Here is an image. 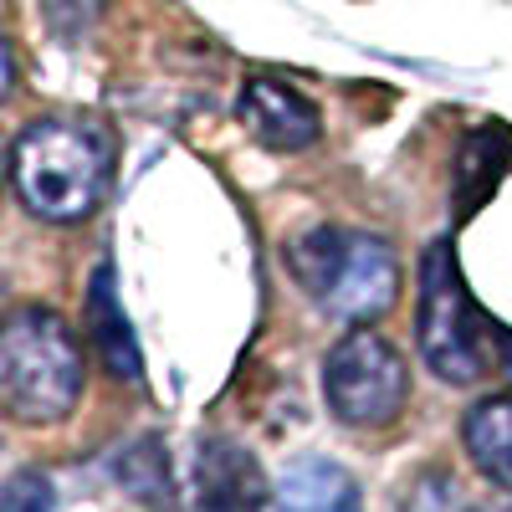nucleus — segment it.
Returning a JSON list of instances; mask_svg holds the SVG:
<instances>
[{
    "label": "nucleus",
    "instance_id": "4468645a",
    "mask_svg": "<svg viewBox=\"0 0 512 512\" xmlns=\"http://www.w3.org/2000/svg\"><path fill=\"white\" fill-rule=\"evenodd\" d=\"M482 512H512V507H482Z\"/></svg>",
    "mask_w": 512,
    "mask_h": 512
},
{
    "label": "nucleus",
    "instance_id": "39448f33",
    "mask_svg": "<svg viewBox=\"0 0 512 512\" xmlns=\"http://www.w3.org/2000/svg\"><path fill=\"white\" fill-rule=\"evenodd\" d=\"M323 400L349 431H390L410 405V364L369 323L349 328L323 359Z\"/></svg>",
    "mask_w": 512,
    "mask_h": 512
},
{
    "label": "nucleus",
    "instance_id": "f8f14e48",
    "mask_svg": "<svg viewBox=\"0 0 512 512\" xmlns=\"http://www.w3.org/2000/svg\"><path fill=\"white\" fill-rule=\"evenodd\" d=\"M52 507V482L41 472H21L0 487V512H47Z\"/></svg>",
    "mask_w": 512,
    "mask_h": 512
},
{
    "label": "nucleus",
    "instance_id": "423d86ee",
    "mask_svg": "<svg viewBox=\"0 0 512 512\" xmlns=\"http://www.w3.org/2000/svg\"><path fill=\"white\" fill-rule=\"evenodd\" d=\"M241 123L246 134L272 154H303L323 139V113L308 93H297L282 77H251L241 88Z\"/></svg>",
    "mask_w": 512,
    "mask_h": 512
},
{
    "label": "nucleus",
    "instance_id": "0eeeda50",
    "mask_svg": "<svg viewBox=\"0 0 512 512\" xmlns=\"http://www.w3.org/2000/svg\"><path fill=\"white\" fill-rule=\"evenodd\" d=\"M195 502L200 512H262L267 477L256 451H246L231 436H210L195 451Z\"/></svg>",
    "mask_w": 512,
    "mask_h": 512
},
{
    "label": "nucleus",
    "instance_id": "9d476101",
    "mask_svg": "<svg viewBox=\"0 0 512 512\" xmlns=\"http://www.w3.org/2000/svg\"><path fill=\"white\" fill-rule=\"evenodd\" d=\"M461 446L472 456V466L512 497V395L477 400L461 415Z\"/></svg>",
    "mask_w": 512,
    "mask_h": 512
},
{
    "label": "nucleus",
    "instance_id": "1a4fd4ad",
    "mask_svg": "<svg viewBox=\"0 0 512 512\" xmlns=\"http://www.w3.org/2000/svg\"><path fill=\"white\" fill-rule=\"evenodd\" d=\"M277 512H364V492L349 477V466H338L328 456H297L282 466V477L272 487Z\"/></svg>",
    "mask_w": 512,
    "mask_h": 512
},
{
    "label": "nucleus",
    "instance_id": "7ed1b4c3",
    "mask_svg": "<svg viewBox=\"0 0 512 512\" xmlns=\"http://www.w3.org/2000/svg\"><path fill=\"white\" fill-rule=\"evenodd\" d=\"M82 400V344L62 313L26 303L0 318V415L57 425Z\"/></svg>",
    "mask_w": 512,
    "mask_h": 512
},
{
    "label": "nucleus",
    "instance_id": "20e7f679",
    "mask_svg": "<svg viewBox=\"0 0 512 512\" xmlns=\"http://www.w3.org/2000/svg\"><path fill=\"white\" fill-rule=\"evenodd\" d=\"M415 344L420 359L436 379L446 384H477L492 374L497 349L507 344V333H497L487 323V313L477 308V297L466 292L461 262L451 236L431 241L420 256V297H415Z\"/></svg>",
    "mask_w": 512,
    "mask_h": 512
},
{
    "label": "nucleus",
    "instance_id": "f03ea898",
    "mask_svg": "<svg viewBox=\"0 0 512 512\" xmlns=\"http://www.w3.org/2000/svg\"><path fill=\"white\" fill-rule=\"evenodd\" d=\"M287 267H292L297 287L328 318L349 323V328L384 318L400 303V282H405L395 246L374 231H354V226L297 231L287 241Z\"/></svg>",
    "mask_w": 512,
    "mask_h": 512
},
{
    "label": "nucleus",
    "instance_id": "6e6552de",
    "mask_svg": "<svg viewBox=\"0 0 512 512\" xmlns=\"http://www.w3.org/2000/svg\"><path fill=\"white\" fill-rule=\"evenodd\" d=\"M82 323H88V344L98 354V364L123 379V384H139L144 379V354H139V333L123 313V297L113 282V267L98 262L93 282H88V303H82Z\"/></svg>",
    "mask_w": 512,
    "mask_h": 512
},
{
    "label": "nucleus",
    "instance_id": "9b49d317",
    "mask_svg": "<svg viewBox=\"0 0 512 512\" xmlns=\"http://www.w3.org/2000/svg\"><path fill=\"white\" fill-rule=\"evenodd\" d=\"M502 144H512V128H502V123H482L477 134L461 144V159H456V216H472V210L492 195V185L512 169V149L502 154Z\"/></svg>",
    "mask_w": 512,
    "mask_h": 512
},
{
    "label": "nucleus",
    "instance_id": "ddd939ff",
    "mask_svg": "<svg viewBox=\"0 0 512 512\" xmlns=\"http://www.w3.org/2000/svg\"><path fill=\"white\" fill-rule=\"evenodd\" d=\"M16 88V57H11V41L0 36V98H11Z\"/></svg>",
    "mask_w": 512,
    "mask_h": 512
},
{
    "label": "nucleus",
    "instance_id": "f257e3e1",
    "mask_svg": "<svg viewBox=\"0 0 512 512\" xmlns=\"http://www.w3.org/2000/svg\"><path fill=\"white\" fill-rule=\"evenodd\" d=\"M113 185V139L93 118L52 113L26 123L11 144V190L36 221L77 226Z\"/></svg>",
    "mask_w": 512,
    "mask_h": 512
}]
</instances>
